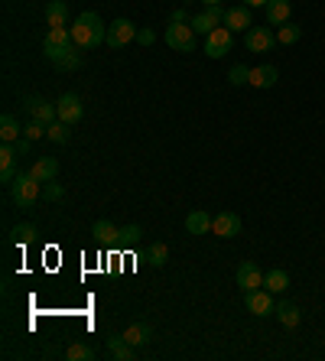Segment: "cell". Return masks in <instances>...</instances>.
I'll return each mask as SVG.
<instances>
[{
    "mask_svg": "<svg viewBox=\"0 0 325 361\" xmlns=\"http://www.w3.org/2000/svg\"><path fill=\"white\" fill-rule=\"evenodd\" d=\"M104 39H108V26L101 23L98 13L85 10V13H78L72 20V42H75V49H98Z\"/></svg>",
    "mask_w": 325,
    "mask_h": 361,
    "instance_id": "1",
    "label": "cell"
},
{
    "mask_svg": "<svg viewBox=\"0 0 325 361\" xmlns=\"http://www.w3.org/2000/svg\"><path fill=\"white\" fill-rule=\"evenodd\" d=\"M72 49H75V42H72V30L68 26H59V30H49L46 33V39H42V52H46V59L56 66V62H62L66 56H72Z\"/></svg>",
    "mask_w": 325,
    "mask_h": 361,
    "instance_id": "2",
    "label": "cell"
},
{
    "mask_svg": "<svg viewBox=\"0 0 325 361\" xmlns=\"http://www.w3.org/2000/svg\"><path fill=\"white\" fill-rule=\"evenodd\" d=\"M10 195H13V202H17L20 209H33L42 195V183L33 179L30 173H17V179L10 183Z\"/></svg>",
    "mask_w": 325,
    "mask_h": 361,
    "instance_id": "3",
    "label": "cell"
},
{
    "mask_svg": "<svg viewBox=\"0 0 325 361\" xmlns=\"http://www.w3.org/2000/svg\"><path fill=\"white\" fill-rule=\"evenodd\" d=\"M166 46L176 52H195L199 49V33L189 23H169L166 26Z\"/></svg>",
    "mask_w": 325,
    "mask_h": 361,
    "instance_id": "4",
    "label": "cell"
},
{
    "mask_svg": "<svg viewBox=\"0 0 325 361\" xmlns=\"http://www.w3.org/2000/svg\"><path fill=\"white\" fill-rule=\"evenodd\" d=\"M231 46H234V33L228 26H218V30H211V33L205 36L202 52H205L209 59H225L228 52H231Z\"/></svg>",
    "mask_w": 325,
    "mask_h": 361,
    "instance_id": "5",
    "label": "cell"
},
{
    "mask_svg": "<svg viewBox=\"0 0 325 361\" xmlns=\"http://www.w3.org/2000/svg\"><path fill=\"white\" fill-rule=\"evenodd\" d=\"M244 46L250 52H274L276 49V33L274 26H250L244 33Z\"/></svg>",
    "mask_w": 325,
    "mask_h": 361,
    "instance_id": "6",
    "label": "cell"
},
{
    "mask_svg": "<svg viewBox=\"0 0 325 361\" xmlns=\"http://www.w3.org/2000/svg\"><path fill=\"white\" fill-rule=\"evenodd\" d=\"M244 306H247V312H254V316H274L276 310V300L274 293H270L267 286H260V290H250V293H244Z\"/></svg>",
    "mask_w": 325,
    "mask_h": 361,
    "instance_id": "7",
    "label": "cell"
},
{
    "mask_svg": "<svg viewBox=\"0 0 325 361\" xmlns=\"http://www.w3.org/2000/svg\"><path fill=\"white\" fill-rule=\"evenodd\" d=\"M221 23H225V7H221V4H218V7L199 10V13L189 20V26L195 30V33H202V36H209L211 30H218Z\"/></svg>",
    "mask_w": 325,
    "mask_h": 361,
    "instance_id": "8",
    "label": "cell"
},
{
    "mask_svg": "<svg viewBox=\"0 0 325 361\" xmlns=\"http://www.w3.org/2000/svg\"><path fill=\"white\" fill-rule=\"evenodd\" d=\"M111 46V49H124V46H130V42H137V26L130 23V20H114V23L108 26V39H104Z\"/></svg>",
    "mask_w": 325,
    "mask_h": 361,
    "instance_id": "9",
    "label": "cell"
},
{
    "mask_svg": "<svg viewBox=\"0 0 325 361\" xmlns=\"http://www.w3.org/2000/svg\"><path fill=\"white\" fill-rule=\"evenodd\" d=\"M23 111L30 114V121H42V124H52V121H59L56 104H49L46 98H36V94L23 98Z\"/></svg>",
    "mask_w": 325,
    "mask_h": 361,
    "instance_id": "10",
    "label": "cell"
},
{
    "mask_svg": "<svg viewBox=\"0 0 325 361\" xmlns=\"http://www.w3.org/2000/svg\"><path fill=\"white\" fill-rule=\"evenodd\" d=\"M234 280H238V286H241L244 293H250V290H260V286H264V270L254 261H244L241 267H238V274H234Z\"/></svg>",
    "mask_w": 325,
    "mask_h": 361,
    "instance_id": "11",
    "label": "cell"
},
{
    "mask_svg": "<svg viewBox=\"0 0 325 361\" xmlns=\"http://www.w3.org/2000/svg\"><path fill=\"white\" fill-rule=\"evenodd\" d=\"M56 111H59V121H66V124H78L85 114V104L78 94H62L56 101Z\"/></svg>",
    "mask_w": 325,
    "mask_h": 361,
    "instance_id": "12",
    "label": "cell"
},
{
    "mask_svg": "<svg viewBox=\"0 0 325 361\" xmlns=\"http://www.w3.org/2000/svg\"><path fill=\"white\" fill-rule=\"evenodd\" d=\"M231 33H247L250 26H254V17H250V7H244V4H238V7H228L225 10V23Z\"/></svg>",
    "mask_w": 325,
    "mask_h": 361,
    "instance_id": "13",
    "label": "cell"
},
{
    "mask_svg": "<svg viewBox=\"0 0 325 361\" xmlns=\"http://www.w3.org/2000/svg\"><path fill=\"white\" fill-rule=\"evenodd\" d=\"M211 235H218V238L241 235V215H234V212H218L215 219H211Z\"/></svg>",
    "mask_w": 325,
    "mask_h": 361,
    "instance_id": "14",
    "label": "cell"
},
{
    "mask_svg": "<svg viewBox=\"0 0 325 361\" xmlns=\"http://www.w3.org/2000/svg\"><path fill=\"white\" fill-rule=\"evenodd\" d=\"M17 143H4L0 147V183H13L17 179Z\"/></svg>",
    "mask_w": 325,
    "mask_h": 361,
    "instance_id": "15",
    "label": "cell"
},
{
    "mask_svg": "<svg viewBox=\"0 0 325 361\" xmlns=\"http://www.w3.org/2000/svg\"><path fill=\"white\" fill-rule=\"evenodd\" d=\"M280 82V68L276 66H254L250 68V78H247V85L250 88H274V85Z\"/></svg>",
    "mask_w": 325,
    "mask_h": 361,
    "instance_id": "16",
    "label": "cell"
},
{
    "mask_svg": "<svg viewBox=\"0 0 325 361\" xmlns=\"http://www.w3.org/2000/svg\"><path fill=\"white\" fill-rule=\"evenodd\" d=\"M56 173H59V160H56V157H36L33 166H30V176L39 179L42 185L52 183V179H56Z\"/></svg>",
    "mask_w": 325,
    "mask_h": 361,
    "instance_id": "17",
    "label": "cell"
},
{
    "mask_svg": "<svg viewBox=\"0 0 325 361\" xmlns=\"http://www.w3.org/2000/svg\"><path fill=\"white\" fill-rule=\"evenodd\" d=\"M264 13H267V26H283V23H290L293 0H270L267 7H264Z\"/></svg>",
    "mask_w": 325,
    "mask_h": 361,
    "instance_id": "18",
    "label": "cell"
},
{
    "mask_svg": "<svg viewBox=\"0 0 325 361\" xmlns=\"http://www.w3.org/2000/svg\"><path fill=\"white\" fill-rule=\"evenodd\" d=\"M211 219H215V215H209L205 209L189 212V215H185V231H189V235H209V231H211Z\"/></svg>",
    "mask_w": 325,
    "mask_h": 361,
    "instance_id": "19",
    "label": "cell"
},
{
    "mask_svg": "<svg viewBox=\"0 0 325 361\" xmlns=\"http://www.w3.org/2000/svg\"><path fill=\"white\" fill-rule=\"evenodd\" d=\"M274 316L280 319V326L283 329H296L302 322V316H300V306L296 302H286V300H280L276 302V310H274Z\"/></svg>",
    "mask_w": 325,
    "mask_h": 361,
    "instance_id": "20",
    "label": "cell"
},
{
    "mask_svg": "<svg viewBox=\"0 0 325 361\" xmlns=\"http://www.w3.org/2000/svg\"><path fill=\"white\" fill-rule=\"evenodd\" d=\"M46 26H49V30L68 26V7L62 0H49V4H46Z\"/></svg>",
    "mask_w": 325,
    "mask_h": 361,
    "instance_id": "21",
    "label": "cell"
},
{
    "mask_svg": "<svg viewBox=\"0 0 325 361\" xmlns=\"http://www.w3.org/2000/svg\"><path fill=\"white\" fill-rule=\"evenodd\" d=\"M108 352H111V358H114V361H134L137 358L134 345L127 342L124 336H111L108 338Z\"/></svg>",
    "mask_w": 325,
    "mask_h": 361,
    "instance_id": "22",
    "label": "cell"
},
{
    "mask_svg": "<svg viewBox=\"0 0 325 361\" xmlns=\"http://www.w3.org/2000/svg\"><path fill=\"white\" fill-rule=\"evenodd\" d=\"M124 338L134 345V348H137V345H147L153 338V326H150V322H130V326L124 329Z\"/></svg>",
    "mask_w": 325,
    "mask_h": 361,
    "instance_id": "23",
    "label": "cell"
},
{
    "mask_svg": "<svg viewBox=\"0 0 325 361\" xmlns=\"http://www.w3.org/2000/svg\"><path fill=\"white\" fill-rule=\"evenodd\" d=\"M0 140L4 143H20L23 140V127H20V121L13 118V114H4V118H0Z\"/></svg>",
    "mask_w": 325,
    "mask_h": 361,
    "instance_id": "24",
    "label": "cell"
},
{
    "mask_svg": "<svg viewBox=\"0 0 325 361\" xmlns=\"http://www.w3.org/2000/svg\"><path fill=\"white\" fill-rule=\"evenodd\" d=\"M117 231H121V228H117L114 221H108V219H98L92 225V235H94V241L98 244H117Z\"/></svg>",
    "mask_w": 325,
    "mask_h": 361,
    "instance_id": "25",
    "label": "cell"
},
{
    "mask_svg": "<svg viewBox=\"0 0 325 361\" xmlns=\"http://www.w3.org/2000/svg\"><path fill=\"white\" fill-rule=\"evenodd\" d=\"M264 286H267L274 296L283 293V290H290V274H286V270H280V267L267 270V274H264Z\"/></svg>",
    "mask_w": 325,
    "mask_h": 361,
    "instance_id": "26",
    "label": "cell"
},
{
    "mask_svg": "<svg viewBox=\"0 0 325 361\" xmlns=\"http://www.w3.org/2000/svg\"><path fill=\"white\" fill-rule=\"evenodd\" d=\"M68 137H72V124H66V121H52L49 130H46V140L59 143V147H66Z\"/></svg>",
    "mask_w": 325,
    "mask_h": 361,
    "instance_id": "27",
    "label": "cell"
},
{
    "mask_svg": "<svg viewBox=\"0 0 325 361\" xmlns=\"http://www.w3.org/2000/svg\"><path fill=\"white\" fill-rule=\"evenodd\" d=\"M66 358L68 361H94L98 358V352H94L92 345H85V342H72L66 348Z\"/></svg>",
    "mask_w": 325,
    "mask_h": 361,
    "instance_id": "28",
    "label": "cell"
},
{
    "mask_svg": "<svg viewBox=\"0 0 325 361\" xmlns=\"http://www.w3.org/2000/svg\"><path fill=\"white\" fill-rule=\"evenodd\" d=\"M300 39H302V26H293V23L276 26V42L280 46H296Z\"/></svg>",
    "mask_w": 325,
    "mask_h": 361,
    "instance_id": "29",
    "label": "cell"
},
{
    "mask_svg": "<svg viewBox=\"0 0 325 361\" xmlns=\"http://www.w3.org/2000/svg\"><path fill=\"white\" fill-rule=\"evenodd\" d=\"M147 261H150V267H166L169 261V247L163 241H153L150 251H147Z\"/></svg>",
    "mask_w": 325,
    "mask_h": 361,
    "instance_id": "30",
    "label": "cell"
},
{
    "mask_svg": "<svg viewBox=\"0 0 325 361\" xmlns=\"http://www.w3.org/2000/svg\"><path fill=\"white\" fill-rule=\"evenodd\" d=\"M140 238H143V228L140 225H124L121 231H117V244H121V247H134Z\"/></svg>",
    "mask_w": 325,
    "mask_h": 361,
    "instance_id": "31",
    "label": "cell"
},
{
    "mask_svg": "<svg viewBox=\"0 0 325 361\" xmlns=\"http://www.w3.org/2000/svg\"><path fill=\"white\" fill-rule=\"evenodd\" d=\"M10 235H13V241H17V244H30V241H36V235H39V231H36V225L23 221V225H13V231H10Z\"/></svg>",
    "mask_w": 325,
    "mask_h": 361,
    "instance_id": "32",
    "label": "cell"
},
{
    "mask_svg": "<svg viewBox=\"0 0 325 361\" xmlns=\"http://www.w3.org/2000/svg\"><path fill=\"white\" fill-rule=\"evenodd\" d=\"M46 130H49V124H42V121H26V124H23V137H26V140H42V137H46Z\"/></svg>",
    "mask_w": 325,
    "mask_h": 361,
    "instance_id": "33",
    "label": "cell"
},
{
    "mask_svg": "<svg viewBox=\"0 0 325 361\" xmlns=\"http://www.w3.org/2000/svg\"><path fill=\"white\" fill-rule=\"evenodd\" d=\"M247 78H250L247 66H231V72H228V82L231 85H247Z\"/></svg>",
    "mask_w": 325,
    "mask_h": 361,
    "instance_id": "34",
    "label": "cell"
},
{
    "mask_svg": "<svg viewBox=\"0 0 325 361\" xmlns=\"http://www.w3.org/2000/svg\"><path fill=\"white\" fill-rule=\"evenodd\" d=\"M59 72H75V68H82V56L78 52H72V56H66L62 62H56Z\"/></svg>",
    "mask_w": 325,
    "mask_h": 361,
    "instance_id": "35",
    "label": "cell"
},
{
    "mask_svg": "<svg viewBox=\"0 0 325 361\" xmlns=\"http://www.w3.org/2000/svg\"><path fill=\"white\" fill-rule=\"evenodd\" d=\"M42 195H46V202H62V199H66V189H62L59 183H46Z\"/></svg>",
    "mask_w": 325,
    "mask_h": 361,
    "instance_id": "36",
    "label": "cell"
},
{
    "mask_svg": "<svg viewBox=\"0 0 325 361\" xmlns=\"http://www.w3.org/2000/svg\"><path fill=\"white\" fill-rule=\"evenodd\" d=\"M137 42H140V46H153V42H157V33H153L150 26H147V30H137Z\"/></svg>",
    "mask_w": 325,
    "mask_h": 361,
    "instance_id": "37",
    "label": "cell"
},
{
    "mask_svg": "<svg viewBox=\"0 0 325 361\" xmlns=\"http://www.w3.org/2000/svg\"><path fill=\"white\" fill-rule=\"evenodd\" d=\"M189 20H192V17H189V13H185L183 7H176L173 13H169V23H189Z\"/></svg>",
    "mask_w": 325,
    "mask_h": 361,
    "instance_id": "38",
    "label": "cell"
},
{
    "mask_svg": "<svg viewBox=\"0 0 325 361\" xmlns=\"http://www.w3.org/2000/svg\"><path fill=\"white\" fill-rule=\"evenodd\" d=\"M30 147H33V140H26V137H23V140H20V143H17V150H20V157H26V153H30Z\"/></svg>",
    "mask_w": 325,
    "mask_h": 361,
    "instance_id": "39",
    "label": "cell"
},
{
    "mask_svg": "<svg viewBox=\"0 0 325 361\" xmlns=\"http://www.w3.org/2000/svg\"><path fill=\"white\" fill-rule=\"evenodd\" d=\"M241 4H244V7H267L270 0H241Z\"/></svg>",
    "mask_w": 325,
    "mask_h": 361,
    "instance_id": "40",
    "label": "cell"
},
{
    "mask_svg": "<svg viewBox=\"0 0 325 361\" xmlns=\"http://www.w3.org/2000/svg\"><path fill=\"white\" fill-rule=\"evenodd\" d=\"M202 4H205V7H218V4H221V0H202Z\"/></svg>",
    "mask_w": 325,
    "mask_h": 361,
    "instance_id": "41",
    "label": "cell"
}]
</instances>
